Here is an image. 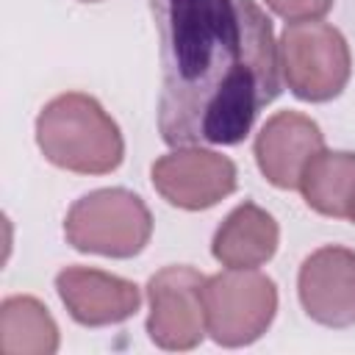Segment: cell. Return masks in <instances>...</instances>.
Wrapping results in <instances>:
<instances>
[{
	"label": "cell",
	"mask_w": 355,
	"mask_h": 355,
	"mask_svg": "<svg viewBox=\"0 0 355 355\" xmlns=\"http://www.w3.org/2000/svg\"><path fill=\"white\" fill-rule=\"evenodd\" d=\"M158 133L169 147L239 144L280 94V50L255 0H150Z\"/></svg>",
	"instance_id": "obj_1"
},
{
	"label": "cell",
	"mask_w": 355,
	"mask_h": 355,
	"mask_svg": "<svg viewBox=\"0 0 355 355\" xmlns=\"http://www.w3.org/2000/svg\"><path fill=\"white\" fill-rule=\"evenodd\" d=\"M36 144L50 164L78 175L114 172L125 158L119 125L83 92H64L39 111Z\"/></svg>",
	"instance_id": "obj_2"
},
{
	"label": "cell",
	"mask_w": 355,
	"mask_h": 355,
	"mask_svg": "<svg viewBox=\"0 0 355 355\" xmlns=\"http://www.w3.org/2000/svg\"><path fill=\"white\" fill-rule=\"evenodd\" d=\"M64 236L78 252L105 258H133L153 236V214L128 189H97L72 202Z\"/></svg>",
	"instance_id": "obj_3"
},
{
	"label": "cell",
	"mask_w": 355,
	"mask_h": 355,
	"mask_svg": "<svg viewBox=\"0 0 355 355\" xmlns=\"http://www.w3.org/2000/svg\"><path fill=\"white\" fill-rule=\"evenodd\" d=\"M277 50L283 78L300 100L327 103L344 92L352 72V55L338 28L319 19L291 22Z\"/></svg>",
	"instance_id": "obj_4"
},
{
	"label": "cell",
	"mask_w": 355,
	"mask_h": 355,
	"mask_svg": "<svg viewBox=\"0 0 355 355\" xmlns=\"http://www.w3.org/2000/svg\"><path fill=\"white\" fill-rule=\"evenodd\" d=\"M202 302L208 336L222 347H247L269 330L277 313V288L255 269H227L205 277Z\"/></svg>",
	"instance_id": "obj_5"
},
{
	"label": "cell",
	"mask_w": 355,
	"mask_h": 355,
	"mask_svg": "<svg viewBox=\"0 0 355 355\" xmlns=\"http://www.w3.org/2000/svg\"><path fill=\"white\" fill-rule=\"evenodd\" d=\"M205 277L191 266H164L147 283V336L161 349H194L208 333Z\"/></svg>",
	"instance_id": "obj_6"
},
{
	"label": "cell",
	"mask_w": 355,
	"mask_h": 355,
	"mask_svg": "<svg viewBox=\"0 0 355 355\" xmlns=\"http://www.w3.org/2000/svg\"><path fill=\"white\" fill-rule=\"evenodd\" d=\"M150 175L155 191L183 211H205L236 191V164L227 155L200 147L161 155Z\"/></svg>",
	"instance_id": "obj_7"
},
{
	"label": "cell",
	"mask_w": 355,
	"mask_h": 355,
	"mask_svg": "<svg viewBox=\"0 0 355 355\" xmlns=\"http://www.w3.org/2000/svg\"><path fill=\"white\" fill-rule=\"evenodd\" d=\"M302 311L324 327L355 324V250L327 244L311 252L297 275Z\"/></svg>",
	"instance_id": "obj_8"
},
{
	"label": "cell",
	"mask_w": 355,
	"mask_h": 355,
	"mask_svg": "<svg viewBox=\"0 0 355 355\" xmlns=\"http://www.w3.org/2000/svg\"><path fill=\"white\" fill-rule=\"evenodd\" d=\"M55 291L69 316L83 327H105L130 319L141 305L136 283L92 266H67L55 275Z\"/></svg>",
	"instance_id": "obj_9"
},
{
	"label": "cell",
	"mask_w": 355,
	"mask_h": 355,
	"mask_svg": "<svg viewBox=\"0 0 355 355\" xmlns=\"http://www.w3.org/2000/svg\"><path fill=\"white\" fill-rule=\"evenodd\" d=\"M324 150L319 125L300 111H277L258 130L252 153L261 175L277 189H297L305 166Z\"/></svg>",
	"instance_id": "obj_10"
},
{
	"label": "cell",
	"mask_w": 355,
	"mask_h": 355,
	"mask_svg": "<svg viewBox=\"0 0 355 355\" xmlns=\"http://www.w3.org/2000/svg\"><path fill=\"white\" fill-rule=\"evenodd\" d=\"M277 241L280 227L275 216L255 202H241L216 227L211 252L227 269H255L275 255Z\"/></svg>",
	"instance_id": "obj_11"
},
{
	"label": "cell",
	"mask_w": 355,
	"mask_h": 355,
	"mask_svg": "<svg viewBox=\"0 0 355 355\" xmlns=\"http://www.w3.org/2000/svg\"><path fill=\"white\" fill-rule=\"evenodd\" d=\"M302 200L322 216L347 219L355 197V153L322 150L305 166L300 186Z\"/></svg>",
	"instance_id": "obj_12"
},
{
	"label": "cell",
	"mask_w": 355,
	"mask_h": 355,
	"mask_svg": "<svg viewBox=\"0 0 355 355\" xmlns=\"http://www.w3.org/2000/svg\"><path fill=\"white\" fill-rule=\"evenodd\" d=\"M58 349V324L50 311L28 294L6 297L0 305L3 355H53Z\"/></svg>",
	"instance_id": "obj_13"
},
{
	"label": "cell",
	"mask_w": 355,
	"mask_h": 355,
	"mask_svg": "<svg viewBox=\"0 0 355 355\" xmlns=\"http://www.w3.org/2000/svg\"><path fill=\"white\" fill-rule=\"evenodd\" d=\"M266 6L286 22H311L322 19L333 8V0H266Z\"/></svg>",
	"instance_id": "obj_14"
},
{
	"label": "cell",
	"mask_w": 355,
	"mask_h": 355,
	"mask_svg": "<svg viewBox=\"0 0 355 355\" xmlns=\"http://www.w3.org/2000/svg\"><path fill=\"white\" fill-rule=\"evenodd\" d=\"M347 219H352L355 222V197H352V205H349V216Z\"/></svg>",
	"instance_id": "obj_15"
},
{
	"label": "cell",
	"mask_w": 355,
	"mask_h": 355,
	"mask_svg": "<svg viewBox=\"0 0 355 355\" xmlns=\"http://www.w3.org/2000/svg\"><path fill=\"white\" fill-rule=\"evenodd\" d=\"M86 3H97V0H86Z\"/></svg>",
	"instance_id": "obj_16"
}]
</instances>
